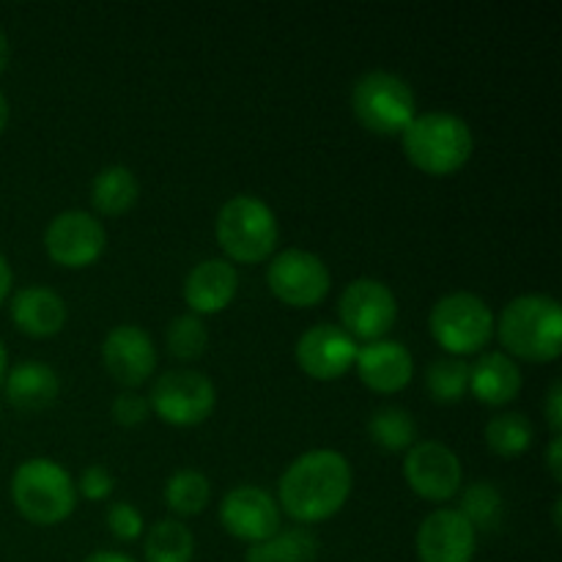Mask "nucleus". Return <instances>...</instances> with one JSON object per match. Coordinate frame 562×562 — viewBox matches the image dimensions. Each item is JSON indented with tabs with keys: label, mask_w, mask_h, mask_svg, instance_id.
I'll list each match as a JSON object with an SVG mask.
<instances>
[{
	"label": "nucleus",
	"mask_w": 562,
	"mask_h": 562,
	"mask_svg": "<svg viewBox=\"0 0 562 562\" xmlns=\"http://www.w3.org/2000/svg\"><path fill=\"white\" fill-rule=\"evenodd\" d=\"M547 420L552 428V437H560L562 431V384L554 382L547 395Z\"/></svg>",
	"instance_id": "34"
},
{
	"label": "nucleus",
	"mask_w": 562,
	"mask_h": 562,
	"mask_svg": "<svg viewBox=\"0 0 562 562\" xmlns=\"http://www.w3.org/2000/svg\"><path fill=\"white\" fill-rule=\"evenodd\" d=\"M137 195H140V184L124 165H110V168L99 170L91 184V203L104 217L126 214L137 203Z\"/></svg>",
	"instance_id": "22"
},
{
	"label": "nucleus",
	"mask_w": 562,
	"mask_h": 562,
	"mask_svg": "<svg viewBox=\"0 0 562 562\" xmlns=\"http://www.w3.org/2000/svg\"><path fill=\"white\" fill-rule=\"evenodd\" d=\"M5 395L9 404L22 412H42L55 404L60 393L58 373L47 362H20L5 373Z\"/></svg>",
	"instance_id": "21"
},
{
	"label": "nucleus",
	"mask_w": 562,
	"mask_h": 562,
	"mask_svg": "<svg viewBox=\"0 0 562 562\" xmlns=\"http://www.w3.org/2000/svg\"><path fill=\"white\" fill-rule=\"evenodd\" d=\"M5 373H9V355H5V346L3 340H0V387H3L5 382Z\"/></svg>",
	"instance_id": "39"
},
{
	"label": "nucleus",
	"mask_w": 562,
	"mask_h": 562,
	"mask_svg": "<svg viewBox=\"0 0 562 562\" xmlns=\"http://www.w3.org/2000/svg\"><path fill=\"white\" fill-rule=\"evenodd\" d=\"M108 527L115 541L132 543L143 536V516L135 505L115 503L108 510Z\"/></svg>",
	"instance_id": "31"
},
{
	"label": "nucleus",
	"mask_w": 562,
	"mask_h": 562,
	"mask_svg": "<svg viewBox=\"0 0 562 562\" xmlns=\"http://www.w3.org/2000/svg\"><path fill=\"white\" fill-rule=\"evenodd\" d=\"M401 146L406 159L423 173L453 176L470 162L475 137L464 119L434 110L415 115V121L401 132Z\"/></svg>",
	"instance_id": "3"
},
{
	"label": "nucleus",
	"mask_w": 562,
	"mask_h": 562,
	"mask_svg": "<svg viewBox=\"0 0 562 562\" xmlns=\"http://www.w3.org/2000/svg\"><path fill=\"white\" fill-rule=\"evenodd\" d=\"M104 247H108L104 225L93 214L77 212V209L53 217V223L44 231V250L49 261L64 269L91 267L102 258Z\"/></svg>",
	"instance_id": "11"
},
{
	"label": "nucleus",
	"mask_w": 562,
	"mask_h": 562,
	"mask_svg": "<svg viewBox=\"0 0 562 562\" xmlns=\"http://www.w3.org/2000/svg\"><path fill=\"white\" fill-rule=\"evenodd\" d=\"M351 110L368 132L379 137L401 135L415 121V93L409 82L390 71H368L351 88Z\"/></svg>",
	"instance_id": "6"
},
{
	"label": "nucleus",
	"mask_w": 562,
	"mask_h": 562,
	"mask_svg": "<svg viewBox=\"0 0 562 562\" xmlns=\"http://www.w3.org/2000/svg\"><path fill=\"white\" fill-rule=\"evenodd\" d=\"M239 291V272L225 258L201 261L184 280V302L192 316H217L234 302Z\"/></svg>",
	"instance_id": "18"
},
{
	"label": "nucleus",
	"mask_w": 562,
	"mask_h": 562,
	"mask_svg": "<svg viewBox=\"0 0 562 562\" xmlns=\"http://www.w3.org/2000/svg\"><path fill=\"white\" fill-rule=\"evenodd\" d=\"M459 514L470 521L475 532L497 530V527L503 525V516H505L503 494H499L488 481L472 483V486L464 492V497H461Z\"/></svg>",
	"instance_id": "29"
},
{
	"label": "nucleus",
	"mask_w": 562,
	"mask_h": 562,
	"mask_svg": "<svg viewBox=\"0 0 562 562\" xmlns=\"http://www.w3.org/2000/svg\"><path fill=\"white\" fill-rule=\"evenodd\" d=\"M296 366L316 382H335L349 368H355L357 344L344 327L316 324L296 340Z\"/></svg>",
	"instance_id": "13"
},
{
	"label": "nucleus",
	"mask_w": 562,
	"mask_h": 562,
	"mask_svg": "<svg viewBox=\"0 0 562 562\" xmlns=\"http://www.w3.org/2000/svg\"><path fill=\"white\" fill-rule=\"evenodd\" d=\"M102 362L121 387H140L157 368V349L146 329L137 324H119L102 344Z\"/></svg>",
	"instance_id": "15"
},
{
	"label": "nucleus",
	"mask_w": 562,
	"mask_h": 562,
	"mask_svg": "<svg viewBox=\"0 0 562 562\" xmlns=\"http://www.w3.org/2000/svg\"><path fill=\"white\" fill-rule=\"evenodd\" d=\"M338 316L344 329L351 338H360L366 344L387 338L390 329L398 318V302L390 285L382 280L360 278L351 280L338 300Z\"/></svg>",
	"instance_id": "9"
},
{
	"label": "nucleus",
	"mask_w": 562,
	"mask_h": 562,
	"mask_svg": "<svg viewBox=\"0 0 562 562\" xmlns=\"http://www.w3.org/2000/svg\"><path fill=\"white\" fill-rule=\"evenodd\" d=\"M212 499V483L198 470H179L165 483V503L179 516H198Z\"/></svg>",
	"instance_id": "27"
},
{
	"label": "nucleus",
	"mask_w": 562,
	"mask_h": 562,
	"mask_svg": "<svg viewBox=\"0 0 562 562\" xmlns=\"http://www.w3.org/2000/svg\"><path fill=\"white\" fill-rule=\"evenodd\" d=\"M521 371L503 351H486L470 366V393L486 406H505L519 395Z\"/></svg>",
	"instance_id": "20"
},
{
	"label": "nucleus",
	"mask_w": 562,
	"mask_h": 562,
	"mask_svg": "<svg viewBox=\"0 0 562 562\" xmlns=\"http://www.w3.org/2000/svg\"><path fill=\"white\" fill-rule=\"evenodd\" d=\"M357 376L368 390L382 395L401 393L415 376V362H412L409 349L398 340H373L357 349Z\"/></svg>",
	"instance_id": "17"
},
{
	"label": "nucleus",
	"mask_w": 562,
	"mask_h": 562,
	"mask_svg": "<svg viewBox=\"0 0 562 562\" xmlns=\"http://www.w3.org/2000/svg\"><path fill=\"white\" fill-rule=\"evenodd\" d=\"M148 406L168 426L192 428L212 417L217 406V390L212 379L198 371H168L154 382Z\"/></svg>",
	"instance_id": "8"
},
{
	"label": "nucleus",
	"mask_w": 562,
	"mask_h": 562,
	"mask_svg": "<svg viewBox=\"0 0 562 562\" xmlns=\"http://www.w3.org/2000/svg\"><path fill=\"white\" fill-rule=\"evenodd\" d=\"M11 499L22 519L38 527H53L75 514L77 486L58 461L27 459L11 477Z\"/></svg>",
	"instance_id": "4"
},
{
	"label": "nucleus",
	"mask_w": 562,
	"mask_h": 562,
	"mask_svg": "<svg viewBox=\"0 0 562 562\" xmlns=\"http://www.w3.org/2000/svg\"><path fill=\"white\" fill-rule=\"evenodd\" d=\"M351 464L338 450H311L291 461L280 477V505L300 525H318L338 514L351 494Z\"/></svg>",
	"instance_id": "1"
},
{
	"label": "nucleus",
	"mask_w": 562,
	"mask_h": 562,
	"mask_svg": "<svg viewBox=\"0 0 562 562\" xmlns=\"http://www.w3.org/2000/svg\"><path fill=\"white\" fill-rule=\"evenodd\" d=\"M5 126H9V102H5V97L0 93V135L5 132Z\"/></svg>",
	"instance_id": "40"
},
{
	"label": "nucleus",
	"mask_w": 562,
	"mask_h": 562,
	"mask_svg": "<svg viewBox=\"0 0 562 562\" xmlns=\"http://www.w3.org/2000/svg\"><path fill=\"white\" fill-rule=\"evenodd\" d=\"M11 322L27 338H53L66 324V302L47 285H27L11 300Z\"/></svg>",
	"instance_id": "19"
},
{
	"label": "nucleus",
	"mask_w": 562,
	"mask_h": 562,
	"mask_svg": "<svg viewBox=\"0 0 562 562\" xmlns=\"http://www.w3.org/2000/svg\"><path fill=\"white\" fill-rule=\"evenodd\" d=\"M318 543L305 527L296 530H280L261 543L247 549L245 562H313L316 560Z\"/></svg>",
	"instance_id": "23"
},
{
	"label": "nucleus",
	"mask_w": 562,
	"mask_h": 562,
	"mask_svg": "<svg viewBox=\"0 0 562 562\" xmlns=\"http://www.w3.org/2000/svg\"><path fill=\"white\" fill-rule=\"evenodd\" d=\"M269 291L289 307H313L329 294L333 274L327 263L307 250L278 252L267 269Z\"/></svg>",
	"instance_id": "10"
},
{
	"label": "nucleus",
	"mask_w": 562,
	"mask_h": 562,
	"mask_svg": "<svg viewBox=\"0 0 562 562\" xmlns=\"http://www.w3.org/2000/svg\"><path fill=\"white\" fill-rule=\"evenodd\" d=\"M165 344H168L170 355L176 360H198V357H203V351L209 346L206 324L198 316H192V313H184V316L170 322L168 333H165Z\"/></svg>",
	"instance_id": "30"
},
{
	"label": "nucleus",
	"mask_w": 562,
	"mask_h": 562,
	"mask_svg": "<svg viewBox=\"0 0 562 562\" xmlns=\"http://www.w3.org/2000/svg\"><path fill=\"white\" fill-rule=\"evenodd\" d=\"M217 241L225 256L236 263H261L278 247V217L256 195H236L220 209Z\"/></svg>",
	"instance_id": "5"
},
{
	"label": "nucleus",
	"mask_w": 562,
	"mask_h": 562,
	"mask_svg": "<svg viewBox=\"0 0 562 562\" xmlns=\"http://www.w3.org/2000/svg\"><path fill=\"white\" fill-rule=\"evenodd\" d=\"M5 66H9V38L0 31V75L5 71Z\"/></svg>",
	"instance_id": "38"
},
{
	"label": "nucleus",
	"mask_w": 562,
	"mask_h": 562,
	"mask_svg": "<svg viewBox=\"0 0 562 562\" xmlns=\"http://www.w3.org/2000/svg\"><path fill=\"white\" fill-rule=\"evenodd\" d=\"M86 562H135L130 554H121V552H93L88 554Z\"/></svg>",
	"instance_id": "37"
},
{
	"label": "nucleus",
	"mask_w": 562,
	"mask_h": 562,
	"mask_svg": "<svg viewBox=\"0 0 562 562\" xmlns=\"http://www.w3.org/2000/svg\"><path fill=\"white\" fill-rule=\"evenodd\" d=\"M11 283H14V278H11V267H9V261H5L3 252H0V305L9 300Z\"/></svg>",
	"instance_id": "36"
},
{
	"label": "nucleus",
	"mask_w": 562,
	"mask_h": 562,
	"mask_svg": "<svg viewBox=\"0 0 562 562\" xmlns=\"http://www.w3.org/2000/svg\"><path fill=\"white\" fill-rule=\"evenodd\" d=\"M426 390L437 404H459L470 393V366L459 357H442L426 368Z\"/></svg>",
	"instance_id": "28"
},
{
	"label": "nucleus",
	"mask_w": 562,
	"mask_h": 562,
	"mask_svg": "<svg viewBox=\"0 0 562 562\" xmlns=\"http://www.w3.org/2000/svg\"><path fill=\"white\" fill-rule=\"evenodd\" d=\"M505 351L527 362H554L562 349L560 302L547 294H525L503 307L494 324Z\"/></svg>",
	"instance_id": "2"
},
{
	"label": "nucleus",
	"mask_w": 562,
	"mask_h": 562,
	"mask_svg": "<svg viewBox=\"0 0 562 562\" xmlns=\"http://www.w3.org/2000/svg\"><path fill=\"white\" fill-rule=\"evenodd\" d=\"M547 464L549 472H552L554 483L562 481V439L552 437V445H549V453H547Z\"/></svg>",
	"instance_id": "35"
},
{
	"label": "nucleus",
	"mask_w": 562,
	"mask_h": 562,
	"mask_svg": "<svg viewBox=\"0 0 562 562\" xmlns=\"http://www.w3.org/2000/svg\"><path fill=\"white\" fill-rule=\"evenodd\" d=\"M368 434H371L373 445H379L382 450L401 453L417 442V423L401 406H382L368 420Z\"/></svg>",
	"instance_id": "25"
},
{
	"label": "nucleus",
	"mask_w": 562,
	"mask_h": 562,
	"mask_svg": "<svg viewBox=\"0 0 562 562\" xmlns=\"http://www.w3.org/2000/svg\"><path fill=\"white\" fill-rule=\"evenodd\" d=\"M404 477L417 497L428 503H448L459 494L464 470L459 456L448 445L431 439V442H415L406 450Z\"/></svg>",
	"instance_id": "12"
},
{
	"label": "nucleus",
	"mask_w": 562,
	"mask_h": 562,
	"mask_svg": "<svg viewBox=\"0 0 562 562\" xmlns=\"http://www.w3.org/2000/svg\"><path fill=\"white\" fill-rule=\"evenodd\" d=\"M434 340L450 351V357H467L483 351L494 338V313L481 296L456 291L442 296L428 316Z\"/></svg>",
	"instance_id": "7"
},
{
	"label": "nucleus",
	"mask_w": 562,
	"mask_h": 562,
	"mask_svg": "<svg viewBox=\"0 0 562 562\" xmlns=\"http://www.w3.org/2000/svg\"><path fill=\"white\" fill-rule=\"evenodd\" d=\"M532 437V423L527 420L521 412H505L488 420L486 426V445L494 456L499 459H519L530 450Z\"/></svg>",
	"instance_id": "26"
},
{
	"label": "nucleus",
	"mask_w": 562,
	"mask_h": 562,
	"mask_svg": "<svg viewBox=\"0 0 562 562\" xmlns=\"http://www.w3.org/2000/svg\"><path fill=\"white\" fill-rule=\"evenodd\" d=\"M148 401L137 393H121L119 398L113 401V420L124 428L140 426L148 417Z\"/></svg>",
	"instance_id": "32"
},
{
	"label": "nucleus",
	"mask_w": 562,
	"mask_h": 562,
	"mask_svg": "<svg viewBox=\"0 0 562 562\" xmlns=\"http://www.w3.org/2000/svg\"><path fill=\"white\" fill-rule=\"evenodd\" d=\"M146 562H192L195 538L190 527L176 519H162L146 532Z\"/></svg>",
	"instance_id": "24"
},
{
	"label": "nucleus",
	"mask_w": 562,
	"mask_h": 562,
	"mask_svg": "<svg viewBox=\"0 0 562 562\" xmlns=\"http://www.w3.org/2000/svg\"><path fill=\"white\" fill-rule=\"evenodd\" d=\"M113 475H110L108 467L102 464H91L86 472L80 475V494L91 503H99V499H108L113 494Z\"/></svg>",
	"instance_id": "33"
},
{
	"label": "nucleus",
	"mask_w": 562,
	"mask_h": 562,
	"mask_svg": "<svg viewBox=\"0 0 562 562\" xmlns=\"http://www.w3.org/2000/svg\"><path fill=\"white\" fill-rule=\"evenodd\" d=\"M220 525L239 541L261 543L280 532V508L269 492L258 486H236L220 505Z\"/></svg>",
	"instance_id": "14"
},
{
	"label": "nucleus",
	"mask_w": 562,
	"mask_h": 562,
	"mask_svg": "<svg viewBox=\"0 0 562 562\" xmlns=\"http://www.w3.org/2000/svg\"><path fill=\"white\" fill-rule=\"evenodd\" d=\"M477 532L453 508H439L423 519L417 530V558L420 562H472Z\"/></svg>",
	"instance_id": "16"
}]
</instances>
